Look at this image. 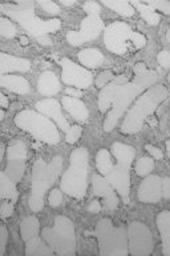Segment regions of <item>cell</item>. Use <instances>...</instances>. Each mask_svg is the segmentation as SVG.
I'll use <instances>...</instances> for the list:
<instances>
[{
    "instance_id": "obj_35",
    "label": "cell",
    "mask_w": 170,
    "mask_h": 256,
    "mask_svg": "<svg viewBox=\"0 0 170 256\" xmlns=\"http://www.w3.org/2000/svg\"><path fill=\"white\" fill-rule=\"evenodd\" d=\"M40 7L43 8L44 11H47L48 14H52V15H59L60 14V7L57 3H53V2H48V0H39L37 2Z\"/></svg>"
},
{
    "instance_id": "obj_22",
    "label": "cell",
    "mask_w": 170,
    "mask_h": 256,
    "mask_svg": "<svg viewBox=\"0 0 170 256\" xmlns=\"http://www.w3.org/2000/svg\"><path fill=\"white\" fill-rule=\"evenodd\" d=\"M61 90L60 82L55 72L44 71L37 80V91L43 96H55Z\"/></svg>"
},
{
    "instance_id": "obj_4",
    "label": "cell",
    "mask_w": 170,
    "mask_h": 256,
    "mask_svg": "<svg viewBox=\"0 0 170 256\" xmlns=\"http://www.w3.org/2000/svg\"><path fill=\"white\" fill-rule=\"evenodd\" d=\"M169 95L167 87L155 86L140 95L135 106L128 111L121 124V132L125 135H136L144 127L145 120L155 114L160 104L167 99Z\"/></svg>"
},
{
    "instance_id": "obj_27",
    "label": "cell",
    "mask_w": 170,
    "mask_h": 256,
    "mask_svg": "<svg viewBox=\"0 0 170 256\" xmlns=\"http://www.w3.org/2000/svg\"><path fill=\"white\" fill-rule=\"evenodd\" d=\"M129 3L133 6L135 10H137V11L140 12V15L143 16V19L145 20L149 26H157V24L160 23L161 16H160V14H157L152 7L147 6V4L143 3V2H139V0H132Z\"/></svg>"
},
{
    "instance_id": "obj_19",
    "label": "cell",
    "mask_w": 170,
    "mask_h": 256,
    "mask_svg": "<svg viewBox=\"0 0 170 256\" xmlns=\"http://www.w3.org/2000/svg\"><path fill=\"white\" fill-rule=\"evenodd\" d=\"M31 66L28 59L12 56L5 52L0 54V75H8L11 72H28Z\"/></svg>"
},
{
    "instance_id": "obj_7",
    "label": "cell",
    "mask_w": 170,
    "mask_h": 256,
    "mask_svg": "<svg viewBox=\"0 0 170 256\" xmlns=\"http://www.w3.org/2000/svg\"><path fill=\"white\" fill-rule=\"evenodd\" d=\"M13 123L21 131L28 132L33 139L41 143L56 146L60 142V132L53 120L47 118L39 111L23 110L13 119Z\"/></svg>"
},
{
    "instance_id": "obj_36",
    "label": "cell",
    "mask_w": 170,
    "mask_h": 256,
    "mask_svg": "<svg viewBox=\"0 0 170 256\" xmlns=\"http://www.w3.org/2000/svg\"><path fill=\"white\" fill-rule=\"evenodd\" d=\"M63 202V191L61 190H52L48 196V203L51 207H59Z\"/></svg>"
},
{
    "instance_id": "obj_44",
    "label": "cell",
    "mask_w": 170,
    "mask_h": 256,
    "mask_svg": "<svg viewBox=\"0 0 170 256\" xmlns=\"http://www.w3.org/2000/svg\"><path fill=\"white\" fill-rule=\"evenodd\" d=\"M65 94L67 96H71V98H81L83 96V90H79V88H73V87H68L65 88Z\"/></svg>"
},
{
    "instance_id": "obj_37",
    "label": "cell",
    "mask_w": 170,
    "mask_h": 256,
    "mask_svg": "<svg viewBox=\"0 0 170 256\" xmlns=\"http://www.w3.org/2000/svg\"><path fill=\"white\" fill-rule=\"evenodd\" d=\"M13 214V203L11 200H3L1 207H0V215L3 219H7Z\"/></svg>"
},
{
    "instance_id": "obj_43",
    "label": "cell",
    "mask_w": 170,
    "mask_h": 256,
    "mask_svg": "<svg viewBox=\"0 0 170 256\" xmlns=\"http://www.w3.org/2000/svg\"><path fill=\"white\" fill-rule=\"evenodd\" d=\"M87 210L89 214H99V212L103 210V207H101L100 202H97V200H92L91 203L88 204Z\"/></svg>"
},
{
    "instance_id": "obj_38",
    "label": "cell",
    "mask_w": 170,
    "mask_h": 256,
    "mask_svg": "<svg viewBox=\"0 0 170 256\" xmlns=\"http://www.w3.org/2000/svg\"><path fill=\"white\" fill-rule=\"evenodd\" d=\"M83 10L87 12L88 15H100V12H101L100 4L96 3V2H85L83 6Z\"/></svg>"
},
{
    "instance_id": "obj_2",
    "label": "cell",
    "mask_w": 170,
    "mask_h": 256,
    "mask_svg": "<svg viewBox=\"0 0 170 256\" xmlns=\"http://www.w3.org/2000/svg\"><path fill=\"white\" fill-rule=\"evenodd\" d=\"M0 11L4 16L15 20L28 35L35 38L41 46H52L49 34L59 31L61 28L60 19L43 20L35 14L33 2H17V3H4L0 6Z\"/></svg>"
},
{
    "instance_id": "obj_17",
    "label": "cell",
    "mask_w": 170,
    "mask_h": 256,
    "mask_svg": "<svg viewBox=\"0 0 170 256\" xmlns=\"http://www.w3.org/2000/svg\"><path fill=\"white\" fill-rule=\"evenodd\" d=\"M92 187H93L95 196L103 198L107 210L115 211L116 208L119 207V198H117L116 190L103 175L95 174L92 176Z\"/></svg>"
},
{
    "instance_id": "obj_8",
    "label": "cell",
    "mask_w": 170,
    "mask_h": 256,
    "mask_svg": "<svg viewBox=\"0 0 170 256\" xmlns=\"http://www.w3.org/2000/svg\"><path fill=\"white\" fill-rule=\"evenodd\" d=\"M41 236L49 247L59 256L76 255L75 224L69 218L59 215L55 218L53 227L41 230Z\"/></svg>"
},
{
    "instance_id": "obj_29",
    "label": "cell",
    "mask_w": 170,
    "mask_h": 256,
    "mask_svg": "<svg viewBox=\"0 0 170 256\" xmlns=\"http://www.w3.org/2000/svg\"><path fill=\"white\" fill-rule=\"evenodd\" d=\"M96 166H97V171L100 172V175H107L112 166H113L111 152L108 150H104V148L100 150L97 152V155H96Z\"/></svg>"
},
{
    "instance_id": "obj_48",
    "label": "cell",
    "mask_w": 170,
    "mask_h": 256,
    "mask_svg": "<svg viewBox=\"0 0 170 256\" xmlns=\"http://www.w3.org/2000/svg\"><path fill=\"white\" fill-rule=\"evenodd\" d=\"M167 151H168V155H169V159H170V139L167 142Z\"/></svg>"
},
{
    "instance_id": "obj_32",
    "label": "cell",
    "mask_w": 170,
    "mask_h": 256,
    "mask_svg": "<svg viewBox=\"0 0 170 256\" xmlns=\"http://www.w3.org/2000/svg\"><path fill=\"white\" fill-rule=\"evenodd\" d=\"M143 3L152 7L155 11H163L167 15L170 14V2H167V0H145Z\"/></svg>"
},
{
    "instance_id": "obj_9",
    "label": "cell",
    "mask_w": 170,
    "mask_h": 256,
    "mask_svg": "<svg viewBox=\"0 0 170 256\" xmlns=\"http://www.w3.org/2000/svg\"><path fill=\"white\" fill-rule=\"evenodd\" d=\"M95 236L99 242V252L101 256H127L128 230L125 227H115L111 219H101L96 226Z\"/></svg>"
},
{
    "instance_id": "obj_49",
    "label": "cell",
    "mask_w": 170,
    "mask_h": 256,
    "mask_svg": "<svg viewBox=\"0 0 170 256\" xmlns=\"http://www.w3.org/2000/svg\"><path fill=\"white\" fill-rule=\"evenodd\" d=\"M167 39H168V42L170 43V27L168 28V31H167Z\"/></svg>"
},
{
    "instance_id": "obj_21",
    "label": "cell",
    "mask_w": 170,
    "mask_h": 256,
    "mask_svg": "<svg viewBox=\"0 0 170 256\" xmlns=\"http://www.w3.org/2000/svg\"><path fill=\"white\" fill-rule=\"evenodd\" d=\"M0 87L17 95H27L31 91L29 82L20 75H0Z\"/></svg>"
},
{
    "instance_id": "obj_6",
    "label": "cell",
    "mask_w": 170,
    "mask_h": 256,
    "mask_svg": "<svg viewBox=\"0 0 170 256\" xmlns=\"http://www.w3.org/2000/svg\"><path fill=\"white\" fill-rule=\"evenodd\" d=\"M112 154L115 155L117 162L113 163L109 172L104 178L119 192L124 203L129 204L131 203V167L135 160V148L117 142L112 144Z\"/></svg>"
},
{
    "instance_id": "obj_46",
    "label": "cell",
    "mask_w": 170,
    "mask_h": 256,
    "mask_svg": "<svg viewBox=\"0 0 170 256\" xmlns=\"http://www.w3.org/2000/svg\"><path fill=\"white\" fill-rule=\"evenodd\" d=\"M0 102H1V108H7L8 107V99L5 98L4 94H0Z\"/></svg>"
},
{
    "instance_id": "obj_50",
    "label": "cell",
    "mask_w": 170,
    "mask_h": 256,
    "mask_svg": "<svg viewBox=\"0 0 170 256\" xmlns=\"http://www.w3.org/2000/svg\"><path fill=\"white\" fill-rule=\"evenodd\" d=\"M4 115H5V114H4V110H1V111H0V120L4 119Z\"/></svg>"
},
{
    "instance_id": "obj_3",
    "label": "cell",
    "mask_w": 170,
    "mask_h": 256,
    "mask_svg": "<svg viewBox=\"0 0 170 256\" xmlns=\"http://www.w3.org/2000/svg\"><path fill=\"white\" fill-rule=\"evenodd\" d=\"M63 171V158L55 156L47 163L41 158L36 160L32 167L31 192L28 198V207L32 212H39L44 207V196L48 190L59 179Z\"/></svg>"
},
{
    "instance_id": "obj_34",
    "label": "cell",
    "mask_w": 170,
    "mask_h": 256,
    "mask_svg": "<svg viewBox=\"0 0 170 256\" xmlns=\"http://www.w3.org/2000/svg\"><path fill=\"white\" fill-rule=\"evenodd\" d=\"M115 79V75L112 71H103L97 78H96V87H99L100 90L104 88L107 84H109L112 80Z\"/></svg>"
},
{
    "instance_id": "obj_5",
    "label": "cell",
    "mask_w": 170,
    "mask_h": 256,
    "mask_svg": "<svg viewBox=\"0 0 170 256\" xmlns=\"http://www.w3.org/2000/svg\"><path fill=\"white\" fill-rule=\"evenodd\" d=\"M88 174L89 152L84 147L76 148L69 158V167L61 176L60 190L75 199H84L88 190Z\"/></svg>"
},
{
    "instance_id": "obj_39",
    "label": "cell",
    "mask_w": 170,
    "mask_h": 256,
    "mask_svg": "<svg viewBox=\"0 0 170 256\" xmlns=\"http://www.w3.org/2000/svg\"><path fill=\"white\" fill-rule=\"evenodd\" d=\"M7 239H8V232L5 226L0 227V256H3L5 254V247H7Z\"/></svg>"
},
{
    "instance_id": "obj_16",
    "label": "cell",
    "mask_w": 170,
    "mask_h": 256,
    "mask_svg": "<svg viewBox=\"0 0 170 256\" xmlns=\"http://www.w3.org/2000/svg\"><path fill=\"white\" fill-rule=\"evenodd\" d=\"M137 199L141 203L156 204L164 199L163 178L159 175H148L141 182L137 191Z\"/></svg>"
},
{
    "instance_id": "obj_18",
    "label": "cell",
    "mask_w": 170,
    "mask_h": 256,
    "mask_svg": "<svg viewBox=\"0 0 170 256\" xmlns=\"http://www.w3.org/2000/svg\"><path fill=\"white\" fill-rule=\"evenodd\" d=\"M61 108L63 106L57 102L56 99H51V98H48V99H43L40 100L36 103V111H39L40 114H43L47 118H49L51 120H53L56 123V126L67 134L69 131V123H68V120L64 118L63 112H61Z\"/></svg>"
},
{
    "instance_id": "obj_14",
    "label": "cell",
    "mask_w": 170,
    "mask_h": 256,
    "mask_svg": "<svg viewBox=\"0 0 170 256\" xmlns=\"http://www.w3.org/2000/svg\"><path fill=\"white\" fill-rule=\"evenodd\" d=\"M105 30V23L100 15H88L81 22L79 31H69L67 34V42L72 47H79L81 44L97 39Z\"/></svg>"
},
{
    "instance_id": "obj_25",
    "label": "cell",
    "mask_w": 170,
    "mask_h": 256,
    "mask_svg": "<svg viewBox=\"0 0 170 256\" xmlns=\"http://www.w3.org/2000/svg\"><path fill=\"white\" fill-rule=\"evenodd\" d=\"M0 198L1 200H11L12 203H16L19 199L16 183L5 174V171L0 172Z\"/></svg>"
},
{
    "instance_id": "obj_42",
    "label": "cell",
    "mask_w": 170,
    "mask_h": 256,
    "mask_svg": "<svg viewBox=\"0 0 170 256\" xmlns=\"http://www.w3.org/2000/svg\"><path fill=\"white\" fill-rule=\"evenodd\" d=\"M163 196L164 199L170 200V178H163Z\"/></svg>"
},
{
    "instance_id": "obj_45",
    "label": "cell",
    "mask_w": 170,
    "mask_h": 256,
    "mask_svg": "<svg viewBox=\"0 0 170 256\" xmlns=\"http://www.w3.org/2000/svg\"><path fill=\"white\" fill-rule=\"evenodd\" d=\"M59 4L65 6V7H69V6H75V4H77V0H60Z\"/></svg>"
},
{
    "instance_id": "obj_28",
    "label": "cell",
    "mask_w": 170,
    "mask_h": 256,
    "mask_svg": "<svg viewBox=\"0 0 170 256\" xmlns=\"http://www.w3.org/2000/svg\"><path fill=\"white\" fill-rule=\"evenodd\" d=\"M101 3L107 8H109L111 11L116 12V14H119L124 18H131V16L135 15L136 12L133 6L129 2H125V0H103Z\"/></svg>"
},
{
    "instance_id": "obj_24",
    "label": "cell",
    "mask_w": 170,
    "mask_h": 256,
    "mask_svg": "<svg viewBox=\"0 0 170 256\" xmlns=\"http://www.w3.org/2000/svg\"><path fill=\"white\" fill-rule=\"evenodd\" d=\"M133 71H135V82L143 84L149 90L152 88L153 84L157 83V80L160 79V75L157 74V71H152V70H148L147 66L144 63H137L133 67Z\"/></svg>"
},
{
    "instance_id": "obj_20",
    "label": "cell",
    "mask_w": 170,
    "mask_h": 256,
    "mask_svg": "<svg viewBox=\"0 0 170 256\" xmlns=\"http://www.w3.org/2000/svg\"><path fill=\"white\" fill-rule=\"evenodd\" d=\"M61 106L69 115L80 123H85L89 118V111L84 102H81L77 98H71V96H64L61 99Z\"/></svg>"
},
{
    "instance_id": "obj_1",
    "label": "cell",
    "mask_w": 170,
    "mask_h": 256,
    "mask_svg": "<svg viewBox=\"0 0 170 256\" xmlns=\"http://www.w3.org/2000/svg\"><path fill=\"white\" fill-rule=\"evenodd\" d=\"M148 88L135 80H129L127 75L115 76V79L99 92V110L105 114L109 107L111 112L104 120V131L109 134L116 128L119 120L125 115L132 102L147 91Z\"/></svg>"
},
{
    "instance_id": "obj_26",
    "label": "cell",
    "mask_w": 170,
    "mask_h": 256,
    "mask_svg": "<svg viewBox=\"0 0 170 256\" xmlns=\"http://www.w3.org/2000/svg\"><path fill=\"white\" fill-rule=\"evenodd\" d=\"M79 62L85 68H99L104 62V55L96 48H85L79 52Z\"/></svg>"
},
{
    "instance_id": "obj_30",
    "label": "cell",
    "mask_w": 170,
    "mask_h": 256,
    "mask_svg": "<svg viewBox=\"0 0 170 256\" xmlns=\"http://www.w3.org/2000/svg\"><path fill=\"white\" fill-rule=\"evenodd\" d=\"M155 170V160L153 158L144 156L136 163V174L139 176H148L151 175V172Z\"/></svg>"
},
{
    "instance_id": "obj_31",
    "label": "cell",
    "mask_w": 170,
    "mask_h": 256,
    "mask_svg": "<svg viewBox=\"0 0 170 256\" xmlns=\"http://www.w3.org/2000/svg\"><path fill=\"white\" fill-rule=\"evenodd\" d=\"M0 35L3 36L4 39H12L16 35L15 26H13L11 19L7 18V16H1L0 18Z\"/></svg>"
},
{
    "instance_id": "obj_23",
    "label": "cell",
    "mask_w": 170,
    "mask_h": 256,
    "mask_svg": "<svg viewBox=\"0 0 170 256\" xmlns=\"http://www.w3.org/2000/svg\"><path fill=\"white\" fill-rule=\"evenodd\" d=\"M156 224L163 240V254L165 256H170V211L165 210L160 212L156 219Z\"/></svg>"
},
{
    "instance_id": "obj_51",
    "label": "cell",
    "mask_w": 170,
    "mask_h": 256,
    "mask_svg": "<svg viewBox=\"0 0 170 256\" xmlns=\"http://www.w3.org/2000/svg\"><path fill=\"white\" fill-rule=\"evenodd\" d=\"M168 82H169V83H170V74H169V76H168Z\"/></svg>"
},
{
    "instance_id": "obj_40",
    "label": "cell",
    "mask_w": 170,
    "mask_h": 256,
    "mask_svg": "<svg viewBox=\"0 0 170 256\" xmlns=\"http://www.w3.org/2000/svg\"><path fill=\"white\" fill-rule=\"evenodd\" d=\"M157 60H159V64L163 68H170V52L164 50L159 54L157 56Z\"/></svg>"
},
{
    "instance_id": "obj_13",
    "label": "cell",
    "mask_w": 170,
    "mask_h": 256,
    "mask_svg": "<svg viewBox=\"0 0 170 256\" xmlns=\"http://www.w3.org/2000/svg\"><path fill=\"white\" fill-rule=\"evenodd\" d=\"M60 66L63 68L61 71V80L65 86L87 90L93 83V74L88 68L76 64L68 58L60 60Z\"/></svg>"
},
{
    "instance_id": "obj_41",
    "label": "cell",
    "mask_w": 170,
    "mask_h": 256,
    "mask_svg": "<svg viewBox=\"0 0 170 256\" xmlns=\"http://www.w3.org/2000/svg\"><path fill=\"white\" fill-rule=\"evenodd\" d=\"M145 150H147V151L151 154L153 159L160 160L164 158V154L161 152V150L157 147H155V146H152V144H147V146H145Z\"/></svg>"
},
{
    "instance_id": "obj_47",
    "label": "cell",
    "mask_w": 170,
    "mask_h": 256,
    "mask_svg": "<svg viewBox=\"0 0 170 256\" xmlns=\"http://www.w3.org/2000/svg\"><path fill=\"white\" fill-rule=\"evenodd\" d=\"M20 44H21V46H27L28 39L25 36H21V38H20Z\"/></svg>"
},
{
    "instance_id": "obj_10",
    "label": "cell",
    "mask_w": 170,
    "mask_h": 256,
    "mask_svg": "<svg viewBox=\"0 0 170 256\" xmlns=\"http://www.w3.org/2000/svg\"><path fill=\"white\" fill-rule=\"evenodd\" d=\"M128 42L135 44L136 48H143L147 44V38L132 30L131 26L123 22H113L104 30V44L109 52L123 56L129 50Z\"/></svg>"
},
{
    "instance_id": "obj_11",
    "label": "cell",
    "mask_w": 170,
    "mask_h": 256,
    "mask_svg": "<svg viewBox=\"0 0 170 256\" xmlns=\"http://www.w3.org/2000/svg\"><path fill=\"white\" fill-rule=\"evenodd\" d=\"M20 235L25 244L27 256H53L55 251L43 239L39 219L33 215L25 216L20 222Z\"/></svg>"
},
{
    "instance_id": "obj_12",
    "label": "cell",
    "mask_w": 170,
    "mask_h": 256,
    "mask_svg": "<svg viewBox=\"0 0 170 256\" xmlns=\"http://www.w3.org/2000/svg\"><path fill=\"white\" fill-rule=\"evenodd\" d=\"M128 247L133 256L151 255L155 248L151 230L141 222H132L128 226Z\"/></svg>"
},
{
    "instance_id": "obj_33",
    "label": "cell",
    "mask_w": 170,
    "mask_h": 256,
    "mask_svg": "<svg viewBox=\"0 0 170 256\" xmlns=\"http://www.w3.org/2000/svg\"><path fill=\"white\" fill-rule=\"evenodd\" d=\"M81 134H83V127H81V126H79V124L71 126L69 131L65 134V140H67V143L69 144L76 143V142L80 139Z\"/></svg>"
},
{
    "instance_id": "obj_15",
    "label": "cell",
    "mask_w": 170,
    "mask_h": 256,
    "mask_svg": "<svg viewBox=\"0 0 170 256\" xmlns=\"http://www.w3.org/2000/svg\"><path fill=\"white\" fill-rule=\"evenodd\" d=\"M25 164H27V147H25V144L20 140L12 143L7 150V166H5L4 171L16 184L23 179Z\"/></svg>"
}]
</instances>
